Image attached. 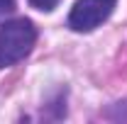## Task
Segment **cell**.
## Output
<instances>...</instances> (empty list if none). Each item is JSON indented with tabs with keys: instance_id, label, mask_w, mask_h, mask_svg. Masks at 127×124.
I'll return each mask as SVG.
<instances>
[{
	"instance_id": "cell-1",
	"label": "cell",
	"mask_w": 127,
	"mask_h": 124,
	"mask_svg": "<svg viewBox=\"0 0 127 124\" xmlns=\"http://www.w3.org/2000/svg\"><path fill=\"white\" fill-rule=\"evenodd\" d=\"M34 41H37V29L30 20L20 17L5 22L0 27V68L22 61L32 51Z\"/></svg>"
},
{
	"instance_id": "cell-2",
	"label": "cell",
	"mask_w": 127,
	"mask_h": 124,
	"mask_svg": "<svg viewBox=\"0 0 127 124\" xmlns=\"http://www.w3.org/2000/svg\"><path fill=\"white\" fill-rule=\"evenodd\" d=\"M117 0H76L68 12V27L73 32H93L112 15Z\"/></svg>"
},
{
	"instance_id": "cell-3",
	"label": "cell",
	"mask_w": 127,
	"mask_h": 124,
	"mask_svg": "<svg viewBox=\"0 0 127 124\" xmlns=\"http://www.w3.org/2000/svg\"><path fill=\"white\" fill-rule=\"evenodd\" d=\"M59 2H61V0H30L32 7H37V10H42V12H51L54 7H59Z\"/></svg>"
},
{
	"instance_id": "cell-4",
	"label": "cell",
	"mask_w": 127,
	"mask_h": 124,
	"mask_svg": "<svg viewBox=\"0 0 127 124\" xmlns=\"http://www.w3.org/2000/svg\"><path fill=\"white\" fill-rule=\"evenodd\" d=\"M15 10V0H0V17L10 15Z\"/></svg>"
}]
</instances>
